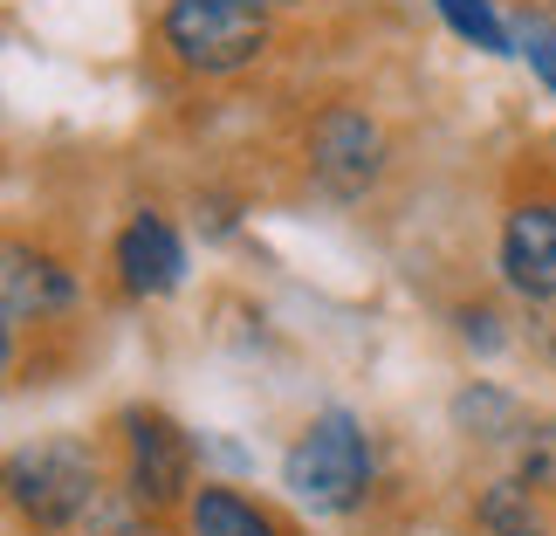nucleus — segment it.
Here are the masks:
<instances>
[{
    "label": "nucleus",
    "instance_id": "1",
    "mask_svg": "<svg viewBox=\"0 0 556 536\" xmlns=\"http://www.w3.org/2000/svg\"><path fill=\"white\" fill-rule=\"evenodd\" d=\"M371 475H378L371 434H365L357 413H344V406L316 413L303 434H295L289 461H282V488L295 502H309L316 516H351V509L371 496Z\"/></svg>",
    "mask_w": 556,
    "mask_h": 536
},
{
    "label": "nucleus",
    "instance_id": "2",
    "mask_svg": "<svg viewBox=\"0 0 556 536\" xmlns=\"http://www.w3.org/2000/svg\"><path fill=\"white\" fill-rule=\"evenodd\" d=\"M159 41L186 70L200 76H233L268 49V8L262 0H165Z\"/></svg>",
    "mask_w": 556,
    "mask_h": 536
},
{
    "label": "nucleus",
    "instance_id": "3",
    "mask_svg": "<svg viewBox=\"0 0 556 536\" xmlns=\"http://www.w3.org/2000/svg\"><path fill=\"white\" fill-rule=\"evenodd\" d=\"M8 488H14V509H21L35 529H76V523H90V509L103 502L97 461L83 454L76 440H49V447L14 454Z\"/></svg>",
    "mask_w": 556,
    "mask_h": 536
},
{
    "label": "nucleus",
    "instance_id": "4",
    "mask_svg": "<svg viewBox=\"0 0 556 536\" xmlns=\"http://www.w3.org/2000/svg\"><path fill=\"white\" fill-rule=\"evenodd\" d=\"M384 159H392V145H384L378 117L365 111V103H330L324 117L309 124V173L324 192H337V200H357V192H371Z\"/></svg>",
    "mask_w": 556,
    "mask_h": 536
},
{
    "label": "nucleus",
    "instance_id": "5",
    "mask_svg": "<svg viewBox=\"0 0 556 536\" xmlns=\"http://www.w3.org/2000/svg\"><path fill=\"white\" fill-rule=\"evenodd\" d=\"M124 475H131L138 509H173L192 488V440L173 413L159 406H131L124 413Z\"/></svg>",
    "mask_w": 556,
    "mask_h": 536
},
{
    "label": "nucleus",
    "instance_id": "6",
    "mask_svg": "<svg viewBox=\"0 0 556 536\" xmlns=\"http://www.w3.org/2000/svg\"><path fill=\"white\" fill-rule=\"evenodd\" d=\"M111 269H117V289L124 296H173L186 283V241L173 234V221L165 213H131L117 234V248H111Z\"/></svg>",
    "mask_w": 556,
    "mask_h": 536
},
{
    "label": "nucleus",
    "instance_id": "7",
    "mask_svg": "<svg viewBox=\"0 0 556 536\" xmlns=\"http://www.w3.org/2000/svg\"><path fill=\"white\" fill-rule=\"evenodd\" d=\"M502 283L529 303H556V200H516L502 221Z\"/></svg>",
    "mask_w": 556,
    "mask_h": 536
},
{
    "label": "nucleus",
    "instance_id": "8",
    "mask_svg": "<svg viewBox=\"0 0 556 536\" xmlns=\"http://www.w3.org/2000/svg\"><path fill=\"white\" fill-rule=\"evenodd\" d=\"M55 303H70V275H62L49 254H28V248H8V331L21 324H41Z\"/></svg>",
    "mask_w": 556,
    "mask_h": 536
},
{
    "label": "nucleus",
    "instance_id": "9",
    "mask_svg": "<svg viewBox=\"0 0 556 536\" xmlns=\"http://www.w3.org/2000/svg\"><path fill=\"white\" fill-rule=\"evenodd\" d=\"M186 523H192V536H282V523H275L262 502H248L241 488H220V482L192 496Z\"/></svg>",
    "mask_w": 556,
    "mask_h": 536
},
{
    "label": "nucleus",
    "instance_id": "10",
    "mask_svg": "<svg viewBox=\"0 0 556 536\" xmlns=\"http://www.w3.org/2000/svg\"><path fill=\"white\" fill-rule=\"evenodd\" d=\"M454 420H460L475 440H516L522 426H529V413H522L508 392H495V385H475V392H460V399H454Z\"/></svg>",
    "mask_w": 556,
    "mask_h": 536
},
{
    "label": "nucleus",
    "instance_id": "11",
    "mask_svg": "<svg viewBox=\"0 0 556 536\" xmlns=\"http://www.w3.org/2000/svg\"><path fill=\"white\" fill-rule=\"evenodd\" d=\"M536 488H522V482H495L488 496L475 502V516L481 529H495V536H543V516H536Z\"/></svg>",
    "mask_w": 556,
    "mask_h": 536
},
{
    "label": "nucleus",
    "instance_id": "12",
    "mask_svg": "<svg viewBox=\"0 0 556 536\" xmlns=\"http://www.w3.org/2000/svg\"><path fill=\"white\" fill-rule=\"evenodd\" d=\"M433 8L446 14V28H454L460 41H475V49H488V55H516V35L502 28V14L488 8V0H433Z\"/></svg>",
    "mask_w": 556,
    "mask_h": 536
},
{
    "label": "nucleus",
    "instance_id": "13",
    "mask_svg": "<svg viewBox=\"0 0 556 536\" xmlns=\"http://www.w3.org/2000/svg\"><path fill=\"white\" fill-rule=\"evenodd\" d=\"M516 482L536 496H556V420H529L516 434Z\"/></svg>",
    "mask_w": 556,
    "mask_h": 536
},
{
    "label": "nucleus",
    "instance_id": "14",
    "mask_svg": "<svg viewBox=\"0 0 556 536\" xmlns=\"http://www.w3.org/2000/svg\"><path fill=\"white\" fill-rule=\"evenodd\" d=\"M522 55L549 90H556V21H522Z\"/></svg>",
    "mask_w": 556,
    "mask_h": 536
},
{
    "label": "nucleus",
    "instance_id": "15",
    "mask_svg": "<svg viewBox=\"0 0 556 536\" xmlns=\"http://www.w3.org/2000/svg\"><path fill=\"white\" fill-rule=\"evenodd\" d=\"M536 345H543V351L556 358V316H549V324H536Z\"/></svg>",
    "mask_w": 556,
    "mask_h": 536
},
{
    "label": "nucleus",
    "instance_id": "16",
    "mask_svg": "<svg viewBox=\"0 0 556 536\" xmlns=\"http://www.w3.org/2000/svg\"><path fill=\"white\" fill-rule=\"evenodd\" d=\"M262 8H289V0H262Z\"/></svg>",
    "mask_w": 556,
    "mask_h": 536
}]
</instances>
